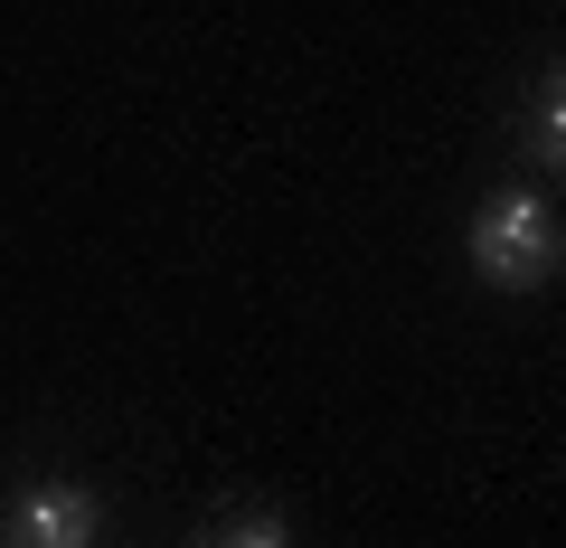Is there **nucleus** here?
<instances>
[{
	"mask_svg": "<svg viewBox=\"0 0 566 548\" xmlns=\"http://www.w3.org/2000/svg\"><path fill=\"white\" fill-rule=\"evenodd\" d=\"M472 265H482L501 293H528L557 275V218H547L538 189H501V199L472 218Z\"/></svg>",
	"mask_w": 566,
	"mask_h": 548,
	"instance_id": "f257e3e1",
	"label": "nucleus"
},
{
	"mask_svg": "<svg viewBox=\"0 0 566 548\" xmlns=\"http://www.w3.org/2000/svg\"><path fill=\"white\" fill-rule=\"evenodd\" d=\"M95 529H104V502L76 483H39L0 510V548H95Z\"/></svg>",
	"mask_w": 566,
	"mask_h": 548,
	"instance_id": "f03ea898",
	"label": "nucleus"
},
{
	"mask_svg": "<svg viewBox=\"0 0 566 548\" xmlns=\"http://www.w3.org/2000/svg\"><path fill=\"white\" fill-rule=\"evenodd\" d=\"M557 152H566V104H557V76H547V85H538V104H528V162L557 170Z\"/></svg>",
	"mask_w": 566,
	"mask_h": 548,
	"instance_id": "7ed1b4c3",
	"label": "nucleus"
},
{
	"mask_svg": "<svg viewBox=\"0 0 566 548\" xmlns=\"http://www.w3.org/2000/svg\"><path fill=\"white\" fill-rule=\"evenodd\" d=\"M208 548H283V520H274V510H237V520H218Z\"/></svg>",
	"mask_w": 566,
	"mask_h": 548,
	"instance_id": "20e7f679",
	"label": "nucleus"
}]
</instances>
